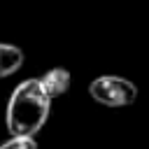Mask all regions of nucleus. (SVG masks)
Masks as SVG:
<instances>
[{"label": "nucleus", "mask_w": 149, "mask_h": 149, "mask_svg": "<svg viewBox=\"0 0 149 149\" xmlns=\"http://www.w3.org/2000/svg\"><path fill=\"white\" fill-rule=\"evenodd\" d=\"M49 109H51V98L44 93L40 79H23L21 84L14 86L7 100L5 123L9 135L40 133L49 119Z\"/></svg>", "instance_id": "f257e3e1"}, {"label": "nucleus", "mask_w": 149, "mask_h": 149, "mask_svg": "<svg viewBox=\"0 0 149 149\" xmlns=\"http://www.w3.org/2000/svg\"><path fill=\"white\" fill-rule=\"evenodd\" d=\"M88 95L105 107H128L137 100V86L116 74H102L88 84Z\"/></svg>", "instance_id": "f03ea898"}, {"label": "nucleus", "mask_w": 149, "mask_h": 149, "mask_svg": "<svg viewBox=\"0 0 149 149\" xmlns=\"http://www.w3.org/2000/svg\"><path fill=\"white\" fill-rule=\"evenodd\" d=\"M70 81H72V77H70V70H65V68H51L40 77V84L51 100L65 95L70 88Z\"/></svg>", "instance_id": "7ed1b4c3"}, {"label": "nucleus", "mask_w": 149, "mask_h": 149, "mask_svg": "<svg viewBox=\"0 0 149 149\" xmlns=\"http://www.w3.org/2000/svg\"><path fill=\"white\" fill-rule=\"evenodd\" d=\"M23 65V51L14 44H5L0 42V79L12 77L14 72H19Z\"/></svg>", "instance_id": "20e7f679"}, {"label": "nucleus", "mask_w": 149, "mask_h": 149, "mask_svg": "<svg viewBox=\"0 0 149 149\" xmlns=\"http://www.w3.org/2000/svg\"><path fill=\"white\" fill-rule=\"evenodd\" d=\"M0 149H37L35 135H12L7 142L0 144Z\"/></svg>", "instance_id": "39448f33"}]
</instances>
